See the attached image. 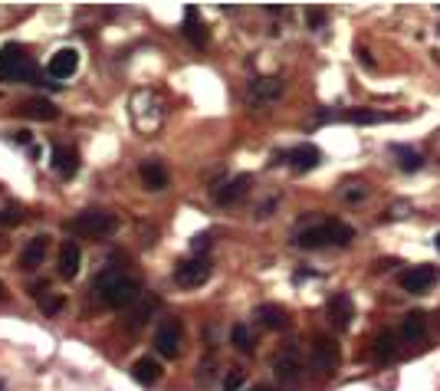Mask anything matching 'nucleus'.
Listing matches in <instances>:
<instances>
[{"label": "nucleus", "instance_id": "nucleus-26", "mask_svg": "<svg viewBox=\"0 0 440 391\" xmlns=\"http://www.w3.org/2000/svg\"><path fill=\"white\" fill-rule=\"evenodd\" d=\"M154 309H158V299H154V296H145V306H142V303H135V309L128 313V329H138V325H145V323H148V316H152Z\"/></svg>", "mask_w": 440, "mask_h": 391}, {"label": "nucleus", "instance_id": "nucleus-33", "mask_svg": "<svg viewBox=\"0 0 440 391\" xmlns=\"http://www.w3.org/2000/svg\"><path fill=\"white\" fill-rule=\"evenodd\" d=\"M240 385H243V372H240V368H230L227 378H224V391H240Z\"/></svg>", "mask_w": 440, "mask_h": 391}, {"label": "nucleus", "instance_id": "nucleus-18", "mask_svg": "<svg viewBox=\"0 0 440 391\" xmlns=\"http://www.w3.org/2000/svg\"><path fill=\"white\" fill-rule=\"evenodd\" d=\"M286 162L293 165V171H313L322 162V152L315 145H299V148L286 152Z\"/></svg>", "mask_w": 440, "mask_h": 391}, {"label": "nucleus", "instance_id": "nucleus-28", "mask_svg": "<svg viewBox=\"0 0 440 391\" xmlns=\"http://www.w3.org/2000/svg\"><path fill=\"white\" fill-rule=\"evenodd\" d=\"M388 115L384 112H368V109H358V112H348L345 122H355V125H378V122H384Z\"/></svg>", "mask_w": 440, "mask_h": 391}, {"label": "nucleus", "instance_id": "nucleus-5", "mask_svg": "<svg viewBox=\"0 0 440 391\" xmlns=\"http://www.w3.org/2000/svg\"><path fill=\"white\" fill-rule=\"evenodd\" d=\"M69 227L76 230V234H83V237L102 240V237H112V234L119 230V217L109 211H83L69 221Z\"/></svg>", "mask_w": 440, "mask_h": 391}, {"label": "nucleus", "instance_id": "nucleus-24", "mask_svg": "<svg viewBox=\"0 0 440 391\" xmlns=\"http://www.w3.org/2000/svg\"><path fill=\"white\" fill-rule=\"evenodd\" d=\"M20 112H23L26 119H36V122H53L56 119V109H53V103H46V99H30V103L20 105Z\"/></svg>", "mask_w": 440, "mask_h": 391}, {"label": "nucleus", "instance_id": "nucleus-16", "mask_svg": "<svg viewBox=\"0 0 440 391\" xmlns=\"http://www.w3.org/2000/svg\"><path fill=\"white\" fill-rule=\"evenodd\" d=\"M79 266H83V250H79L76 240H66L60 250V276L63 280H76Z\"/></svg>", "mask_w": 440, "mask_h": 391}, {"label": "nucleus", "instance_id": "nucleus-8", "mask_svg": "<svg viewBox=\"0 0 440 391\" xmlns=\"http://www.w3.org/2000/svg\"><path fill=\"white\" fill-rule=\"evenodd\" d=\"M313 368L319 375H332L339 368V345L329 339V335H315L313 339V355H309Z\"/></svg>", "mask_w": 440, "mask_h": 391}, {"label": "nucleus", "instance_id": "nucleus-30", "mask_svg": "<svg viewBox=\"0 0 440 391\" xmlns=\"http://www.w3.org/2000/svg\"><path fill=\"white\" fill-rule=\"evenodd\" d=\"M230 339H234V345H237L240 352H253V335H250L246 325H234V329H230Z\"/></svg>", "mask_w": 440, "mask_h": 391}, {"label": "nucleus", "instance_id": "nucleus-2", "mask_svg": "<svg viewBox=\"0 0 440 391\" xmlns=\"http://www.w3.org/2000/svg\"><path fill=\"white\" fill-rule=\"evenodd\" d=\"M355 240V230L342 221H319L313 227H305L296 234V244L305 250H319V247H348Z\"/></svg>", "mask_w": 440, "mask_h": 391}, {"label": "nucleus", "instance_id": "nucleus-34", "mask_svg": "<svg viewBox=\"0 0 440 391\" xmlns=\"http://www.w3.org/2000/svg\"><path fill=\"white\" fill-rule=\"evenodd\" d=\"M20 221H23V214H20L17 207H14V211H0V227H4V224L14 227V224H20Z\"/></svg>", "mask_w": 440, "mask_h": 391}, {"label": "nucleus", "instance_id": "nucleus-7", "mask_svg": "<svg viewBox=\"0 0 440 391\" xmlns=\"http://www.w3.org/2000/svg\"><path fill=\"white\" fill-rule=\"evenodd\" d=\"M211 280V264L204 260V256H194V260H181L174 266V283L184 289H194V286H204V283Z\"/></svg>", "mask_w": 440, "mask_h": 391}, {"label": "nucleus", "instance_id": "nucleus-12", "mask_svg": "<svg viewBox=\"0 0 440 391\" xmlns=\"http://www.w3.org/2000/svg\"><path fill=\"white\" fill-rule=\"evenodd\" d=\"M250 103L253 105H270V103H276L283 95V79H276V76H263V79H256V83H250Z\"/></svg>", "mask_w": 440, "mask_h": 391}, {"label": "nucleus", "instance_id": "nucleus-6", "mask_svg": "<svg viewBox=\"0 0 440 391\" xmlns=\"http://www.w3.org/2000/svg\"><path fill=\"white\" fill-rule=\"evenodd\" d=\"M273 372H276V378L286 385L299 382V375H303V352H299V345H283L276 355H273Z\"/></svg>", "mask_w": 440, "mask_h": 391}, {"label": "nucleus", "instance_id": "nucleus-17", "mask_svg": "<svg viewBox=\"0 0 440 391\" xmlns=\"http://www.w3.org/2000/svg\"><path fill=\"white\" fill-rule=\"evenodd\" d=\"M46 250H50V237H46V234L33 237L23 247V254H20V270H36V266L46 260Z\"/></svg>", "mask_w": 440, "mask_h": 391}, {"label": "nucleus", "instance_id": "nucleus-10", "mask_svg": "<svg viewBox=\"0 0 440 391\" xmlns=\"http://www.w3.org/2000/svg\"><path fill=\"white\" fill-rule=\"evenodd\" d=\"M325 313H329V323L335 325V329L345 332L348 325H352V319H355V303H352L348 293H335V296H329V303H325Z\"/></svg>", "mask_w": 440, "mask_h": 391}, {"label": "nucleus", "instance_id": "nucleus-20", "mask_svg": "<svg viewBox=\"0 0 440 391\" xmlns=\"http://www.w3.org/2000/svg\"><path fill=\"white\" fill-rule=\"evenodd\" d=\"M256 319H260V325H266V329H286L289 325V313L283 306H276V303L256 306Z\"/></svg>", "mask_w": 440, "mask_h": 391}, {"label": "nucleus", "instance_id": "nucleus-25", "mask_svg": "<svg viewBox=\"0 0 440 391\" xmlns=\"http://www.w3.org/2000/svg\"><path fill=\"white\" fill-rule=\"evenodd\" d=\"M30 296L40 299V306H43V313H46V316H53V313H60V309H63V296L50 293L46 286H30Z\"/></svg>", "mask_w": 440, "mask_h": 391}, {"label": "nucleus", "instance_id": "nucleus-35", "mask_svg": "<svg viewBox=\"0 0 440 391\" xmlns=\"http://www.w3.org/2000/svg\"><path fill=\"white\" fill-rule=\"evenodd\" d=\"M322 24H325V17H322L319 10H313V14H309V26H315V30H319Z\"/></svg>", "mask_w": 440, "mask_h": 391}, {"label": "nucleus", "instance_id": "nucleus-21", "mask_svg": "<svg viewBox=\"0 0 440 391\" xmlns=\"http://www.w3.org/2000/svg\"><path fill=\"white\" fill-rule=\"evenodd\" d=\"M142 181L148 191H164L168 187V168L161 162H142Z\"/></svg>", "mask_w": 440, "mask_h": 391}, {"label": "nucleus", "instance_id": "nucleus-11", "mask_svg": "<svg viewBox=\"0 0 440 391\" xmlns=\"http://www.w3.org/2000/svg\"><path fill=\"white\" fill-rule=\"evenodd\" d=\"M154 349L168 358H178V352H181V323L178 319H164V323L158 325V332H154Z\"/></svg>", "mask_w": 440, "mask_h": 391}, {"label": "nucleus", "instance_id": "nucleus-9", "mask_svg": "<svg viewBox=\"0 0 440 391\" xmlns=\"http://www.w3.org/2000/svg\"><path fill=\"white\" fill-rule=\"evenodd\" d=\"M437 276H440L437 266L424 264V266H411V270H404L398 276V283H401V289H407V293H427V289L437 283Z\"/></svg>", "mask_w": 440, "mask_h": 391}, {"label": "nucleus", "instance_id": "nucleus-37", "mask_svg": "<svg viewBox=\"0 0 440 391\" xmlns=\"http://www.w3.org/2000/svg\"><path fill=\"white\" fill-rule=\"evenodd\" d=\"M434 244H437V250H440V234H437V237H434Z\"/></svg>", "mask_w": 440, "mask_h": 391}, {"label": "nucleus", "instance_id": "nucleus-22", "mask_svg": "<svg viewBox=\"0 0 440 391\" xmlns=\"http://www.w3.org/2000/svg\"><path fill=\"white\" fill-rule=\"evenodd\" d=\"M132 378H135L138 385H154L161 378V365L154 358H138L135 365H132Z\"/></svg>", "mask_w": 440, "mask_h": 391}, {"label": "nucleus", "instance_id": "nucleus-3", "mask_svg": "<svg viewBox=\"0 0 440 391\" xmlns=\"http://www.w3.org/2000/svg\"><path fill=\"white\" fill-rule=\"evenodd\" d=\"M95 293H99V299L109 309L135 306L138 299H142V286H138L132 276H125V273H105V276H99Z\"/></svg>", "mask_w": 440, "mask_h": 391}, {"label": "nucleus", "instance_id": "nucleus-4", "mask_svg": "<svg viewBox=\"0 0 440 391\" xmlns=\"http://www.w3.org/2000/svg\"><path fill=\"white\" fill-rule=\"evenodd\" d=\"M36 69L30 63L23 50H20L17 43H7V46H0V83H20V79H33Z\"/></svg>", "mask_w": 440, "mask_h": 391}, {"label": "nucleus", "instance_id": "nucleus-23", "mask_svg": "<svg viewBox=\"0 0 440 391\" xmlns=\"http://www.w3.org/2000/svg\"><path fill=\"white\" fill-rule=\"evenodd\" d=\"M401 332H404V339H411V342L427 339V319H424V313H407L404 323H401Z\"/></svg>", "mask_w": 440, "mask_h": 391}, {"label": "nucleus", "instance_id": "nucleus-14", "mask_svg": "<svg viewBox=\"0 0 440 391\" xmlns=\"http://www.w3.org/2000/svg\"><path fill=\"white\" fill-rule=\"evenodd\" d=\"M250 184H253V178H250V174H237V178H230L227 184H220L217 191H214V201H217V204H237L240 197L246 194V191H250Z\"/></svg>", "mask_w": 440, "mask_h": 391}, {"label": "nucleus", "instance_id": "nucleus-19", "mask_svg": "<svg viewBox=\"0 0 440 391\" xmlns=\"http://www.w3.org/2000/svg\"><path fill=\"white\" fill-rule=\"evenodd\" d=\"M184 36L194 43V46H204V43H207V26H204L201 10L197 7H184Z\"/></svg>", "mask_w": 440, "mask_h": 391}, {"label": "nucleus", "instance_id": "nucleus-32", "mask_svg": "<svg viewBox=\"0 0 440 391\" xmlns=\"http://www.w3.org/2000/svg\"><path fill=\"white\" fill-rule=\"evenodd\" d=\"M342 197H345V201H352V204H355V201H365V197H368V191H365V184H345V191H342Z\"/></svg>", "mask_w": 440, "mask_h": 391}, {"label": "nucleus", "instance_id": "nucleus-31", "mask_svg": "<svg viewBox=\"0 0 440 391\" xmlns=\"http://www.w3.org/2000/svg\"><path fill=\"white\" fill-rule=\"evenodd\" d=\"M207 247H211V234H194V237H191V254L194 256L207 254Z\"/></svg>", "mask_w": 440, "mask_h": 391}, {"label": "nucleus", "instance_id": "nucleus-1", "mask_svg": "<svg viewBox=\"0 0 440 391\" xmlns=\"http://www.w3.org/2000/svg\"><path fill=\"white\" fill-rule=\"evenodd\" d=\"M128 112H132V125L142 135H154L164 125V99H161L154 89H135L132 99H128Z\"/></svg>", "mask_w": 440, "mask_h": 391}, {"label": "nucleus", "instance_id": "nucleus-29", "mask_svg": "<svg viewBox=\"0 0 440 391\" xmlns=\"http://www.w3.org/2000/svg\"><path fill=\"white\" fill-rule=\"evenodd\" d=\"M374 355L378 358H394L398 355V345H394V335H391V332H384V335L374 339Z\"/></svg>", "mask_w": 440, "mask_h": 391}, {"label": "nucleus", "instance_id": "nucleus-15", "mask_svg": "<svg viewBox=\"0 0 440 391\" xmlns=\"http://www.w3.org/2000/svg\"><path fill=\"white\" fill-rule=\"evenodd\" d=\"M50 165H53V171H56V174H63V178H73V174L79 171L76 148H69V145H56V148H53V155H50Z\"/></svg>", "mask_w": 440, "mask_h": 391}, {"label": "nucleus", "instance_id": "nucleus-36", "mask_svg": "<svg viewBox=\"0 0 440 391\" xmlns=\"http://www.w3.org/2000/svg\"><path fill=\"white\" fill-rule=\"evenodd\" d=\"M250 391H276V388H270V385H256V388H250Z\"/></svg>", "mask_w": 440, "mask_h": 391}, {"label": "nucleus", "instance_id": "nucleus-13", "mask_svg": "<svg viewBox=\"0 0 440 391\" xmlns=\"http://www.w3.org/2000/svg\"><path fill=\"white\" fill-rule=\"evenodd\" d=\"M46 69H50L53 79H69L79 69V53L73 50V46H66V50H56L50 56V63H46Z\"/></svg>", "mask_w": 440, "mask_h": 391}, {"label": "nucleus", "instance_id": "nucleus-27", "mask_svg": "<svg viewBox=\"0 0 440 391\" xmlns=\"http://www.w3.org/2000/svg\"><path fill=\"white\" fill-rule=\"evenodd\" d=\"M391 152H394V158H398V168L401 171H421L424 158L417 152H411V148H401V145H394Z\"/></svg>", "mask_w": 440, "mask_h": 391}]
</instances>
